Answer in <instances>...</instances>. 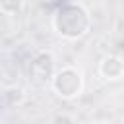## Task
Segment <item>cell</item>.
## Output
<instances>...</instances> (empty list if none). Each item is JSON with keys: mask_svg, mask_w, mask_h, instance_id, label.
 I'll return each instance as SVG.
<instances>
[{"mask_svg": "<svg viewBox=\"0 0 124 124\" xmlns=\"http://www.w3.org/2000/svg\"><path fill=\"white\" fill-rule=\"evenodd\" d=\"M25 0H0V12L6 16H16L23 10Z\"/></svg>", "mask_w": 124, "mask_h": 124, "instance_id": "cell-5", "label": "cell"}, {"mask_svg": "<svg viewBox=\"0 0 124 124\" xmlns=\"http://www.w3.org/2000/svg\"><path fill=\"white\" fill-rule=\"evenodd\" d=\"M48 83H50V89L54 91L56 97H60L64 101H72L83 93L85 78H83V72L79 68L62 66V68H56V72L52 74Z\"/></svg>", "mask_w": 124, "mask_h": 124, "instance_id": "cell-2", "label": "cell"}, {"mask_svg": "<svg viewBox=\"0 0 124 124\" xmlns=\"http://www.w3.org/2000/svg\"><path fill=\"white\" fill-rule=\"evenodd\" d=\"M91 124H108V122H103V120H95V122H91Z\"/></svg>", "mask_w": 124, "mask_h": 124, "instance_id": "cell-6", "label": "cell"}, {"mask_svg": "<svg viewBox=\"0 0 124 124\" xmlns=\"http://www.w3.org/2000/svg\"><path fill=\"white\" fill-rule=\"evenodd\" d=\"M56 72V58L50 50H39L35 52L33 60H31V76L37 81H50L52 74Z\"/></svg>", "mask_w": 124, "mask_h": 124, "instance_id": "cell-3", "label": "cell"}, {"mask_svg": "<svg viewBox=\"0 0 124 124\" xmlns=\"http://www.w3.org/2000/svg\"><path fill=\"white\" fill-rule=\"evenodd\" d=\"M97 72L105 81H118L124 78V60L116 54H107L101 58Z\"/></svg>", "mask_w": 124, "mask_h": 124, "instance_id": "cell-4", "label": "cell"}, {"mask_svg": "<svg viewBox=\"0 0 124 124\" xmlns=\"http://www.w3.org/2000/svg\"><path fill=\"white\" fill-rule=\"evenodd\" d=\"M50 25L60 39L79 41L91 31V14L81 2H64L54 10Z\"/></svg>", "mask_w": 124, "mask_h": 124, "instance_id": "cell-1", "label": "cell"}]
</instances>
